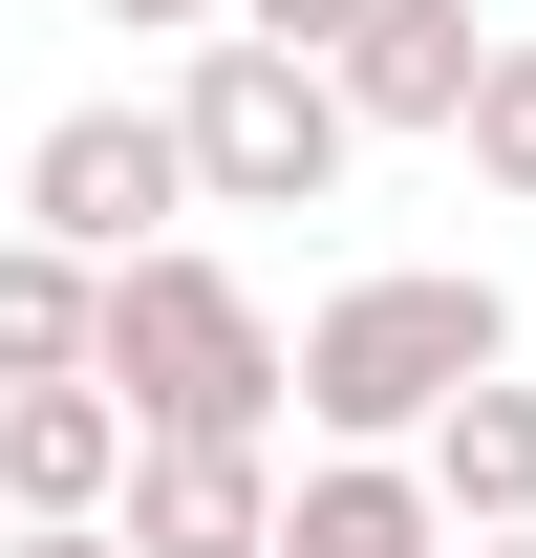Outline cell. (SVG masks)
<instances>
[{"instance_id": "4fadbf2b", "label": "cell", "mask_w": 536, "mask_h": 558, "mask_svg": "<svg viewBox=\"0 0 536 558\" xmlns=\"http://www.w3.org/2000/svg\"><path fill=\"white\" fill-rule=\"evenodd\" d=\"M108 22H130V44H194V22H236V0H108Z\"/></svg>"}, {"instance_id": "5bb4252c", "label": "cell", "mask_w": 536, "mask_h": 558, "mask_svg": "<svg viewBox=\"0 0 536 558\" xmlns=\"http://www.w3.org/2000/svg\"><path fill=\"white\" fill-rule=\"evenodd\" d=\"M0 558H130V537H108V515H86V537H22V515H0Z\"/></svg>"}, {"instance_id": "52a82bcc", "label": "cell", "mask_w": 536, "mask_h": 558, "mask_svg": "<svg viewBox=\"0 0 536 558\" xmlns=\"http://www.w3.org/2000/svg\"><path fill=\"white\" fill-rule=\"evenodd\" d=\"M279 558H472L451 494H429V451H322V473L279 494Z\"/></svg>"}, {"instance_id": "ba28073f", "label": "cell", "mask_w": 536, "mask_h": 558, "mask_svg": "<svg viewBox=\"0 0 536 558\" xmlns=\"http://www.w3.org/2000/svg\"><path fill=\"white\" fill-rule=\"evenodd\" d=\"M279 494H301L279 451H150L108 537H130V558H279Z\"/></svg>"}, {"instance_id": "30bf717a", "label": "cell", "mask_w": 536, "mask_h": 558, "mask_svg": "<svg viewBox=\"0 0 536 558\" xmlns=\"http://www.w3.org/2000/svg\"><path fill=\"white\" fill-rule=\"evenodd\" d=\"M429 494H451V537H536V387H515V365L429 429Z\"/></svg>"}, {"instance_id": "3957f363", "label": "cell", "mask_w": 536, "mask_h": 558, "mask_svg": "<svg viewBox=\"0 0 536 558\" xmlns=\"http://www.w3.org/2000/svg\"><path fill=\"white\" fill-rule=\"evenodd\" d=\"M172 130H194V194L215 215H322L343 150H365V108H343V65H301V44H194Z\"/></svg>"}, {"instance_id": "9c48e42d", "label": "cell", "mask_w": 536, "mask_h": 558, "mask_svg": "<svg viewBox=\"0 0 536 558\" xmlns=\"http://www.w3.org/2000/svg\"><path fill=\"white\" fill-rule=\"evenodd\" d=\"M0 387H108V258L0 236Z\"/></svg>"}, {"instance_id": "277c9868", "label": "cell", "mask_w": 536, "mask_h": 558, "mask_svg": "<svg viewBox=\"0 0 536 558\" xmlns=\"http://www.w3.org/2000/svg\"><path fill=\"white\" fill-rule=\"evenodd\" d=\"M172 215H215L172 108H44V150H22V236H65V258H172Z\"/></svg>"}, {"instance_id": "8992f818", "label": "cell", "mask_w": 536, "mask_h": 558, "mask_svg": "<svg viewBox=\"0 0 536 558\" xmlns=\"http://www.w3.org/2000/svg\"><path fill=\"white\" fill-rule=\"evenodd\" d=\"M494 44H515L494 0H387V22L343 44V108H365V130H472V86H494Z\"/></svg>"}, {"instance_id": "7c38bea8", "label": "cell", "mask_w": 536, "mask_h": 558, "mask_svg": "<svg viewBox=\"0 0 536 558\" xmlns=\"http://www.w3.org/2000/svg\"><path fill=\"white\" fill-rule=\"evenodd\" d=\"M365 22H387V0H236V44H301V65H343Z\"/></svg>"}, {"instance_id": "5b68a950", "label": "cell", "mask_w": 536, "mask_h": 558, "mask_svg": "<svg viewBox=\"0 0 536 558\" xmlns=\"http://www.w3.org/2000/svg\"><path fill=\"white\" fill-rule=\"evenodd\" d=\"M130 473H150L130 387H0V515H22V537H86V515H130Z\"/></svg>"}, {"instance_id": "6da1fadb", "label": "cell", "mask_w": 536, "mask_h": 558, "mask_svg": "<svg viewBox=\"0 0 536 558\" xmlns=\"http://www.w3.org/2000/svg\"><path fill=\"white\" fill-rule=\"evenodd\" d=\"M494 365H515V301L472 258H387V279H343L322 323H301V429L322 451H429Z\"/></svg>"}, {"instance_id": "7a4b0ae2", "label": "cell", "mask_w": 536, "mask_h": 558, "mask_svg": "<svg viewBox=\"0 0 536 558\" xmlns=\"http://www.w3.org/2000/svg\"><path fill=\"white\" fill-rule=\"evenodd\" d=\"M108 387H130L150 451H279V409H301V344L258 323V279L236 258H108Z\"/></svg>"}, {"instance_id": "9a60e30c", "label": "cell", "mask_w": 536, "mask_h": 558, "mask_svg": "<svg viewBox=\"0 0 536 558\" xmlns=\"http://www.w3.org/2000/svg\"><path fill=\"white\" fill-rule=\"evenodd\" d=\"M472 558H536V537H472Z\"/></svg>"}, {"instance_id": "8fae6325", "label": "cell", "mask_w": 536, "mask_h": 558, "mask_svg": "<svg viewBox=\"0 0 536 558\" xmlns=\"http://www.w3.org/2000/svg\"><path fill=\"white\" fill-rule=\"evenodd\" d=\"M451 150H472V172L536 215V44H494V86H472V130H451Z\"/></svg>"}]
</instances>
